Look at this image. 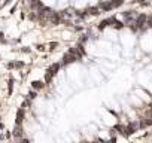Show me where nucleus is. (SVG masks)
Here are the masks:
<instances>
[{
	"label": "nucleus",
	"mask_w": 152,
	"mask_h": 143,
	"mask_svg": "<svg viewBox=\"0 0 152 143\" xmlns=\"http://www.w3.org/2000/svg\"><path fill=\"white\" fill-rule=\"evenodd\" d=\"M60 66H61L60 63H55V64L49 66V69L46 70V73H45V81H46V82H49V81L57 75V72L60 70Z\"/></svg>",
	"instance_id": "nucleus-1"
},
{
	"label": "nucleus",
	"mask_w": 152,
	"mask_h": 143,
	"mask_svg": "<svg viewBox=\"0 0 152 143\" xmlns=\"http://www.w3.org/2000/svg\"><path fill=\"white\" fill-rule=\"evenodd\" d=\"M145 24H148V17L146 15H139L134 23H133V28L134 30H140V28H145Z\"/></svg>",
	"instance_id": "nucleus-2"
},
{
	"label": "nucleus",
	"mask_w": 152,
	"mask_h": 143,
	"mask_svg": "<svg viewBox=\"0 0 152 143\" xmlns=\"http://www.w3.org/2000/svg\"><path fill=\"white\" fill-rule=\"evenodd\" d=\"M61 14L60 12H49V15H48V21L51 23V24H54V26H58L60 23H61Z\"/></svg>",
	"instance_id": "nucleus-3"
},
{
	"label": "nucleus",
	"mask_w": 152,
	"mask_h": 143,
	"mask_svg": "<svg viewBox=\"0 0 152 143\" xmlns=\"http://www.w3.org/2000/svg\"><path fill=\"white\" fill-rule=\"evenodd\" d=\"M76 60H78V57L69 51L67 54H64V57H63V60H61V64H64V66H66V64H72V63H75Z\"/></svg>",
	"instance_id": "nucleus-4"
},
{
	"label": "nucleus",
	"mask_w": 152,
	"mask_h": 143,
	"mask_svg": "<svg viewBox=\"0 0 152 143\" xmlns=\"http://www.w3.org/2000/svg\"><path fill=\"white\" fill-rule=\"evenodd\" d=\"M24 115H26V110H24V106H23V107L18 109V113H17V124H23Z\"/></svg>",
	"instance_id": "nucleus-5"
},
{
	"label": "nucleus",
	"mask_w": 152,
	"mask_h": 143,
	"mask_svg": "<svg viewBox=\"0 0 152 143\" xmlns=\"http://www.w3.org/2000/svg\"><path fill=\"white\" fill-rule=\"evenodd\" d=\"M85 12L88 17H96L100 14V8H88V9H85Z\"/></svg>",
	"instance_id": "nucleus-6"
},
{
	"label": "nucleus",
	"mask_w": 152,
	"mask_h": 143,
	"mask_svg": "<svg viewBox=\"0 0 152 143\" xmlns=\"http://www.w3.org/2000/svg\"><path fill=\"white\" fill-rule=\"evenodd\" d=\"M8 67L9 69H21V67H24V63H21V61H11L8 64Z\"/></svg>",
	"instance_id": "nucleus-7"
},
{
	"label": "nucleus",
	"mask_w": 152,
	"mask_h": 143,
	"mask_svg": "<svg viewBox=\"0 0 152 143\" xmlns=\"http://www.w3.org/2000/svg\"><path fill=\"white\" fill-rule=\"evenodd\" d=\"M31 87H33V90H42L43 87H45V84L42 82V81H34V82H31Z\"/></svg>",
	"instance_id": "nucleus-8"
},
{
	"label": "nucleus",
	"mask_w": 152,
	"mask_h": 143,
	"mask_svg": "<svg viewBox=\"0 0 152 143\" xmlns=\"http://www.w3.org/2000/svg\"><path fill=\"white\" fill-rule=\"evenodd\" d=\"M109 2H110V6H112L113 9L122 5V0H109Z\"/></svg>",
	"instance_id": "nucleus-9"
},
{
	"label": "nucleus",
	"mask_w": 152,
	"mask_h": 143,
	"mask_svg": "<svg viewBox=\"0 0 152 143\" xmlns=\"http://www.w3.org/2000/svg\"><path fill=\"white\" fill-rule=\"evenodd\" d=\"M48 46H49V51H52V49H55V48L58 46V43H57V42H52V43H49Z\"/></svg>",
	"instance_id": "nucleus-10"
},
{
	"label": "nucleus",
	"mask_w": 152,
	"mask_h": 143,
	"mask_svg": "<svg viewBox=\"0 0 152 143\" xmlns=\"http://www.w3.org/2000/svg\"><path fill=\"white\" fill-rule=\"evenodd\" d=\"M34 97H36V91H30L28 96H27V98H30V100H33Z\"/></svg>",
	"instance_id": "nucleus-11"
},
{
	"label": "nucleus",
	"mask_w": 152,
	"mask_h": 143,
	"mask_svg": "<svg viewBox=\"0 0 152 143\" xmlns=\"http://www.w3.org/2000/svg\"><path fill=\"white\" fill-rule=\"evenodd\" d=\"M36 48H37V51H45L46 45H36Z\"/></svg>",
	"instance_id": "nucleus-12"
},
{
	"label": "nucleus",
	"mask_w": 152,
	"mask_h": 143,
	"mask_svg": "<svg viewBox=\"0 0 152 143\" xmlns=\"http://www.w3.org/2000/svg\"><path fill=\"white\" fill-rule=\"evenodd\" d=\"M12 88H14V79H11V81H9V94L12 93Z\"/></svg>",
	"instance_id": "nucleus-13"
},
{
	"label": "nucleus",
	"mask_w": 152,
	"mask_h": 143,
	"mask_svg": "<svg viewBox=\"0 0 152 143\" xmlns=\"http://www.w3.org/2000/svg\"><path fill=\"white\" fill-rule=\"evenodd\" d=\"M87 39H88V37H87V36H82V39H81V42H82V43H84V42H87Z\"/></svg>",
	"instance_id": "nucleus-14"
}]
</instances>
